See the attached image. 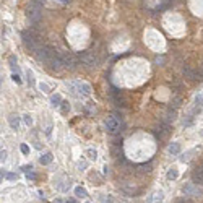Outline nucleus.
Instances as JSON below:
<instances>
[{"label": "nucleus", "mask_w": 203, "mask_h": 203, "mask_svg": "<svg viewBox=\"0 0 203 203\" xmlns=\"http://www.w3.org/2000/svg\"><path fill=\"white\" fill-rule=\"evenodd\" d=\"M21 39H23V44H24V46H26L30 50H33V52H36V50L41 47L37 34H34L31 30H30V31H23V34H21Z\"/></svg>", "instance_id": "nucleus-1"}, {"label": "nucleus", "mask_w": 203, "mask_h": 203, "mask_svg": "<svg viewBox=\"0 0 203 203\" xmlns=\"http://www.w3.org/2000/svg\"><path fill=\"white\" fill-rule=\"evenodd\" d=\"M104 127H106V130H107V133H111V135L120 133V128H122L120 119H117L115 115H109L104 120Z\"/></svg>", "instance_id": "nucleus-2"}, {"label": "nucleus", "mask_w": 203, "mask_h": 203, "mask_svg": "<svg viewBox=\"0 0 203 203\" xmlns=\"http://www.w3.org/2000/svg\"><path fill=\"white\" fill-rule=\"evenodd\" d=\"M34 55H36V59L39 60V62H49L50 59H52L54 55H55V50H52L50 47H44L41 46L39 49L34 52Z\"/></svg>", "instance_id": "nucleus-3"}, {"label": "nucleus", "mask_w": 203, "mask_h": 203, "mask_svg": "<svg viewBox=\"0 0 203 203\" xmlns=\"http://www.w3.org/2000/svg\"><path fill=\"white\" fill-rule=\"evenodd\" d=\"M182 192L184 195H189V197H200L202 195V189L198 187V184L195 182H189L182 187Z\"/></svg>", "instance_id": "nucleus-4"}, {"label": "nucleus", "mask_w": 203, "mask_h": 203, "mask_svg": "<svg viewBox=\"0 0 203 203\" xmlns=\"http://www.w3.org/2000/svg\"><path fill=\"white\" fill-rule=\"evenodd\" d=\"M80 60H81L86 67H96L98 65V57H96L94 54H89V52L80 54Z\"/></svg>", "instance_id": "nucleus-5"}, {"label": "nucleus", "mask_w": 203, "mask_h": 203, "mask_svg": "<svg viewBox=\"0 0 203 203\" xmlns=\"http://www.w3.org/2000/svg\"><path fill=\"white\" fill-rule=\"evenodd\" d=\"M75 86H76V91L78 94H83V96H89L91 94V86L85 81H75Z\"/></svg>", "instance_id": "nucleus-6"}, {"label": "nucleus", "mask_w": 203, "mask_h": 203, "mask_svg": "<svg viewBox=\"0 0 203 203\" xmlns=\"http://www.w3.org/2000/svg\"><path fill=\"white\" fill-rule=\"evenodd\" d=\"M192 182L198 184V185H203V166L192 172Z\"/></svg>", "instance_id": "nucleus-7"}, {"label": "nucleus", "mask_w": 203, "mask_h": 203, "mask_svg": "<svg viewBox=\"0 0 203 203\" xmlns=\"http://www.w3.org/2000/svg\"><path fill=\"white\" fill-rule=\"evenodd\" d=\"M8 124H10L12 130H18L20 128V117L17 114H10L8 115Z\"/></svg>", "instance_id": "nucleus-8"}, {"label": "nucleus", "mask_w": 203, "mask_h": 203, "mask_svg": "<svg viewBox=\"0 0 203 203\" xmlns=\"http://www.w3.org/2000/svg\"><path fill=\"white\" fill-rule=\"evenodd\" d=\"M167 132H169V125H167V122H166V124H161L159 127L154 128V135H156V137H159V138H163L164 135L167 133Z\"/></svg>", "instance_id": "nucleus-9"}, {"label": "nucleus", "mask_w": 203, "mask_h": 203, "mask_svg": "<svg viewBox=\"0 0 203 203\" xmlns=\"http://www.w3.org/2000/svg\"><path fill=\"white\" fill-rule=\"evenodd\" d=\"M120 190L125 193V195H133V193L137 192V189H135V185H132V184H128V182L122 184V185H120Z\"/></svg>", "instance_id": "nucleus-10"}, {"label": "nucleus", "mask_w": 203, "mask_h": 203, "mask_svg": "<svg viewBox=\"0 0 203 203\" xmlns=\"http://www.w3.org/2000/svg\"><path fill=\"white\" fill-rule=\"evenodd\" d=\"M167 153H169V154H172V156L179 154V153H180V143H177V141L171 143L169 146H167Z\"/></svg>", "instance_id": "nucleus-11"}, {"label": "nucleus", "mask_w": 203, "mask_h": 203, "mask_svg": "<svg viewBox=\"0 0 203 203\" xmlns=\"http://www.w3.org/2000/svg\"><path fill=\"white\" fill-rule=\"evenodd\" d=\"M62 96L60 94H52L50 96V106H52V107H60V106H62Z\"/></svg>", "instance_id": "nucleus-12"}, {"label": "nucleus", "mask_w": 203, "mask_h": 203, "mask_svg": "<svg viewBox=\"0 0 203 203\" xmlns=\"http://www.w3.org/2000/svg\"><path fill=\"white\" fill-rule=\"evenodd\" d=\"M52 159H54V156H52V153H44L42 156H41V164H44V166H46V164H50L52 163Z\"/></svg>", "instance_id": "nucleus-13"}, {"label": "nucleus", "mask_w": 203, "mask_h": 203, "mask_svg": "<svg viewBox=\"0 0 203 203\" xmlns=\"http://www.w3.org/2000/svg\"><path fill=\"white\" fill-rule=\"evenodd\" d=\"M164 120H166L167 124H169V122H174V120H176V111H174L172 107H171L169 111L166 112V115H164Z\"/></svg>", "instance_id": "nucleus-14"}, {"label": "nucleus", "mask_w": 203, "mask_h": 203, "mask_svg": "<svg viewBox=\"0 0 203 203\" xmlns=\"http://www.w3.org/2000/svg\"><path fill=\"white\" fill-rule=\"evenodd\" d=\"M86 156H88V159L96 161V159H98V151L93 150V148H89V150H86Z\"/></svg>", "instance_id": "nucleus-15"}, {"label": "nucleus", "mask_w": 203, "mask_h": 203, "mask_svg": "<svg viewBox=\"0 0 203 203\" xmlns=\"http://www.w3.org/2000/svg\"><path fill=\"white\" fill-rule=\"evenodd\" d=\"M177 177H179V172H177L176 167H172V169L167 171V179H169V180H176Z\"/></svg>", "instance_id": "nucleus-16"}, {"label": "nucleus", "mask_w": 203, "mask_h": 203, "mask_svg": "<svg viewBox=\"0 0 203 203\" xmlns=\"http://www.w3.org/2000/svg\"><path fill=\"white\" fill-rule=\"evenodd\" d=\"M75 195L85 198V197H88V192H86V189H83V187H76L75 189Z\"/></svg>", "instance_id": "nucleus-17"}, {"label": "nucleus", "mask_w": 203, "mask_h": 203, "mask_svg": "<svg viewBox=\"0 0 203 203\" xmlns=\"http://www.w3.org/2000/svg\"><path fill=\"white\" fill-rule=\"evenodd\" d=\"M8 62H10V67H12V70H17L18 72V65H17V57L15 55H10V59H8Z\"/></svg>", "instance_id": "nucleus-18"}, {"label": "nucleus", "mask_w": 203, "mask_h": 203, "mask_svg": "<svg viewBox=\"0 0 203 203\" xmlns=\"http://www.w3.org/2000/svg\"><path fill=\"white\" fill-rule=\"evenodd\" d=\"M163 198H164V193L163 192H156V193H154V197H151V198H150V202H161Z\"/></svg>", "instance_id": "nucleus-19"}, {"label": "nucleus", "mask_w": 203, "mask_h": 203, "mask_svg": "<svg viewBox=\"0 0 203 203\" xmlns=\"http://www.w3.org/2000/svg\"><path fill=\"white\" fill-rule=\"evenodd\" d=\"M23 120H24V124H26L28 127H31V125H33V117H31L30 114H24V115H23Z\"/></svg>", "instance_id": "nucleus-20"}, {"label": "nucleus", "mask_w": 203, "mask_h": 203, "mask_svg": "<svg viewBox=\"0 0 203 203\" xmlns=\"http://www.w3.org/2000/svg\"><path fill=\"white\" fill-rule=\"evenodd\" d=\"M192 124H193V114H189V115H187V119H184V125L189 127V125H192Z\"/></svg>", "instance_id": "nucleus-21"}, {"label": "nucleus", "mask_w": 203, "mask_h": 203, "mask_svg": "<svg viewBox=\"0 0 203 203\" xmlns=\"http://www.w3.org/2000/svg\"><path fill=\"white\" fill-rule=\"evenodd\" d=\"M60 111H62L63 114H67V112L70 111V104H68V102H65V101H63V102H62V106H60Z\"/></svg>", "instance_id": "nucleus-22"}, {"label": "nucleus", "mask_w": 203, "mask_h": 203, "mask_svg": "<svg viewBox=\"0 0 203 203\" xmlns=\"http://www.w3.org/2000/svg\"><path fill=\"white\" fill-rule=\"evenodd\" d=\"M193 151H187V153H184L182 156H180V161H182V163H187V161L190 159V154H192Z\"/></svg>", "instance_id": "nucleus-23"}, {"label": "nucleus", "mask_w": 203, "mask_h": 203, "mask_svg": "<svg viewBox=\"0 0 203 203\" xmlns=\"http://www.w3.org/2000/svg\"><path fill=\"white\" fill-rule=\"evenodd\" d=\"M26 76H28V83H30V85H34V78H33V72H31V70H26Z\"/></svg>", "instance_id": "nucleus-24"}, {"label": "nucleus", "mask_w": 203, "mask_h": 203, "mask_svg": "<svg viewBox=\"0 0 203 203\" xmlns=\"http://www.w3.org/2000/svg\"><path fill=\"white\" fill-rule=\"evenodd\" d=\"M5 177H7L8 180H17V179H18V174H15V172H8V174H5Z\"/></svg>", "instance_id": "nucleus-25"}, {"label": "nucleus", "mask_w": 203, "mask_h": 203, "mask_svg": "<svg viewBox=\"0 0 203 203\" xmlns=\"http://www.w3.org/2000/svg\"><path fill=\"white\" fill-rule=\"evenodd\" d=\"M37 86H39V89H41L42 93H49V86H47L46 83H39Z\"/></svg>", "instance_id": "nucleus-26"}, {"label": "nucleus", "mask_w": 203, "mask_h": 203, "mask_svg": "<svg viewBox=\"0 0 203 203\" xmlns=\"http://www.w3.org/2000/svg\"><path fill=\"white\" fill-rule=\"evenodd\" d=\"M7 156H8V153H7L5 150L0 151V161H2V163H5V161H7Z\"/></svg>", "instance_id": "nucleus-27"}, {"label": "nucleus", "mask_w": 203, "mask_h": 203, "mask_svg": "<svg viewBox=\"0 0 203 203\" xmlns=\"http://www.w3.org/2000/svg\"><path fill=\"white\" fill-rule=\"evenodd\" d=\"M76 167H78V171H85L86 169V161H78Z\"/></svg>", "instance_id": "nucleus-28"}, {"label": "nucleus", "mask_w": 203, "mask_h": 203, "mask_svg": "<svg viewBox=\"0 0 203 203\" xmlns=\"http://www.w3.org/2000/svg\"><path fill=\"white\" fill-rule=\"evenodd\" d=\"M20 150H21V153H23V154H28V153H30V146H28V145H21Z\"/></svg>", "instance_id": "nucleus-29"}, {"label": "nucleus", "mask_w": 203, "mask_h": 203, "mask_svg": "<svg viewBox=\"0 0 203 203\" xmlns=\"http://www.w3.org/2000/svg\"><path fill=\"white\" fill-rule=\"evenodd\" d=\"M12 80H13V81L17 83V85H21V78L17 75V73H13V75H12Z\"/></svg>", "instance_id": "nucleus-30"}, {"label": "nucleus", "mask_w": 203, "mask_h": 203, "mask_svg": "<svg viewBox=\"0 0 203 203\" xmlns=\"http://www.w3.org/2000/svg\"><path fill=\"white\" fill-rule=\"evenodd\" d=\"M195 102H197V104H200V106H203V94H198V96H197V98H195Z\"/></svg>", "instance_id": "nucleus-31"}, {"label": "nucleus", "mask_w": 203, "mask_h": 203, "mask_svg": "<svg viewBox=\"0 0 203 203\" xmlns=\"http://www.w3.org/2000/svg\"><path fill=\"white\" fill-rule=\"evenodd\" d=\"M26 176H28V179L36 180V174H34V172H31V171H30V172H26Z\"/></svg>", "instance_id": "nucleus-32"}, {"label": "nucleus", "mask_w": 203, "mask_h": 203, "mask_svg": "<svg viewBox=\"0 0 203 203\" xmlns=\"http://www.w3.org/2000/svg\"><path fill=\"white\" fill-rule=\"evenodd\" d=\"M150 167H151V164H141L140 169H141V171H151Z\"/></svg>", "instance_id": "nucleus-33"}, {"label": "nucleus", "mask_w": 203, "mask_h": 203, "mask_svg": "<svg viewBox=\"0 0 203 203\" xmlns=\"http://www.w3.org/2000/svg\"><path fill=\"white\" fill-rule=\"evenodd\" d=\"M102 203H112V197H104V198H102Z\"/></svg>", "instance_id": "nucleus-34"}, {"label": "nucleus", "mask_w": 203, "mask_h": 203, "mask_svg": "<svg viewBox=\"0 0 203 203\" xmlns=\"http://www.w3.org/2000/svg\"><path fill=\"white\" fill-rule=\"evenodd\" d=\"M21 169H23L24 172H30V171L33 169V166H31V164H30V166H23V167H21Z\"/></svg>", "instance_id": "nucleus-35"}, {"label": "nucleus", "mask_w": 203, "mask_h": 203, "mask_svg": "<svg viewBox=\"0 0 203 203\" xmlns=\"http://www.w3.org/2000/svg\"><path fill=\"white\" fill-rule=\"evenodd\" d=\"M67 203H78V202H76L75 198H68V200H67Z\"/></svg>", "instance_id": "nucleus-36"}, {"label": "nucleus", "mask_w": 203, "mask_h": 203, "mask_svg": "<svg viewBox=\"0 0 203 203\" xmlns=\"http://www.w3.org/2000/svg\"><path fill=\"white\" fill-rule=\"evenodd\" d=\"M54 203H63L62 200H54Z\"/></svg>", "instance_id": "nucleus-37"}, {"label": "nucleus", "mask_w": 203, "mask_h": 203, "mask_svg": "<svg viewBox=\"0 0 203 203\" xmlns=\"http://www.w3.org/2000/svg\"><path fill=\"white\" fill-rule=\"evenodd\" d=\"M60 2H62V4H68L70 0H60Z\"/></svg>", "instance_id": "nucleus-38"}, {"label": "nucleus", "mask_w": 203, "mask_h": 203, "mask_svg": "<svg viewBox=\"0 0 203 203\" xmlns=\"http://www.w3.org/2000/svg\"><path fill=\"white\" fill-rule=\"evenodd\" d=\"M202 135H203V130H202Z\"/></svg>", "instance_id": "nucleus-39"}, {"label": "nucleus", "mask_w": 203, "mask_h": 203, "mask_svg": "<svg viewBox=\"0 0 203 203\" xmlns=\"http://www.w3.org/2000/svg\"><path fill=\"white\" fill-rule=\"evenodd\" d=\"M86 203H89V202H86Z\"/></svg>", "instance_id": "nucleus-40"}, {"label": "nucleus", "mask_w": 203, "mask_h": 203, "mask_svg": "<svg viewBox=\"0 0 203 203\" xmlns=\"http://www.w3.org/2000/svg\"><path fill=\"white\" fill-rule=\"evenodd\" d=\"M202 73H203V70H202Z\"/></svg>", "instance_id": "nucleus-41"}]
</instances>
